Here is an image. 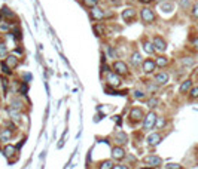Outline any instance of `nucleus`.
<instances>
[{"label": "nucleus", "instance_id": "ddd939ff", "mask_svg": "<svg viewBox=\"0 0 198 169\" xmlns=\"http://www.w3.org/2000/svg\"><path fill=\"white\" fill-rule=\"evenodd\" d=\"M6 65L9 68H15L18 65V58L17 56H14V55H9L8 58H6Z\"/></svg>", "mask_w": 198, "mask_h": 169}, {"label": "nucleus", "instance_id": "473e14b6", "mask_svg": "<svg viewBox=\"0 0 198 169\" xmlns=\"http://www.w3.org/2000/svg\"><path fill=\"white\" fill-rule=\"evenodd\" d=\"M106 49H107V54H109V56H110V58H116V54H115V51H113L110 46H107Z\"/></svg>", "mask_w": 198, "mask_h": 169}, {"label": "nucleus", "instance_id": "c9c22d12", "mask_svg": "<svg viewBox=\"0 0 198 169\" xmlns=\"http://www.w3.org/2000/svg\"><path fill=\"white\" fill-rule=\"evenodd\" d=\"M180 6H182V8H185V9H186L188 6H189V0H180Z\"/></svg>", "mask_w": 198, "mask_h": 169}, {"label": "nucleus", "instance_id": "f03ea898", "mask_svg": "<svg viewBox=\"0 0 198 169\" xmlns=\"http://www.w3.org/2000/svg\"><path fill=\"white\" fill-rule=\"evenodd\" d=\"M153 48H155V51H159V52H164L167 49V43H165L164 39H161V37H153Z\"/></svg>", "mask_w": 198, "mask_h": 169}, {"label": "nucleus", "instance_id": "1a4fd4ad", "mask_svg": "<svg viewBox=\"0 0 198 169\" xmlns=\"http://www.w3.org/2000/svg\"><path fill=\"white\" fill-rule=\"evenodd\" d=\"M141 116H143V111H141V108H133L130 111V117L133 122H139V120H141Z\"/></svg>", "mask_w": 198, "mask_h": 169}, {"label": "nucleus", "instance_id": "7ed1b4c3", "mask_svg": "<svg viewBox=\"0 0 198 169\" xmlns=\"http://www.w3.org/2000/svg\"><path fill=\"white\" fill-rule=\"evenodd\" d=\"M141 19L145 21L146 24L152 23L153 19H155V17H153V12L149 9V8H145V9H141Z\"/></svg>", "mask_w": 198, "mask_h": 169}, {"label": "nucleus", "instance_id": "f8f14e48", "mask_svg": "<svg viewBox=\"0 0 198 169\" xmlns=\"http://www.w3.org/2000/svg\"><path fill=\"white\" fill-rule=\"evenodd\" d=\"M155 82L158 84H165L167 82H168V74L167 73H159L155 76Z\"/></svg>", "mask_w": 198, "mask_h": 169}, {"label": "nucleus", "instance_id": "79ce46f5", "mask_svg": "<svg viewBox=\"0 0 198 169\" xmlns=\"http://www.w3.org/2000/svg\"><path fill=\"white\" fill-rule=\"evenodd\" d=\"M192 43H194V46H195V48H198V37H195V39L192 40Z\"/></svg>", "mask_w": 198, "mask_h": 169}, {"label": "nucleus", "instance_id": "c85d7f7f", "mask_svg": "<svg viewBox=\"0 0 198 169\" xmlns=\"http://www.w3.org/2000/svg\"><path fill=\"white\" fill-rule=\"evenodd\" d=\"M157 104H158V100H157V98H151V100L147 101V107L153 108V107H157Z\"/></svg>", "mask_w": 198, "mask_h": 169}, {"label": "nucleus", "instance_id": "72a5a7b5", "mask_svg": "<svg viewBox=\"0 0 198 169\" xmlns=\"http://www.w3.org/2000/svg\"><path fill=\"white\" fill-rule=\"evenodd\" d=\"M2 68H3V71H5L6 74H11L12 70H11L9 67H8V65H6V62H2Z\"/></svg>", "mask_w": 198, "mask_h": 169}, {"label": "nucleus", "instance_id": "58836bf2", "mask_svg": "<svg viewBox=\"0 0 198 169\" xmlns=\"http://www.w3.org/2000/svg\"><path fill=\"white\" fill-rule=\"evenodd\" d=\"M113 169H128L127 166H124V165H115L113 166Z\"/></svg>", "mask_w": 198, "mask_h": 169}, {"label": "nucleus", "instance_id": "2eb2a0df", "mask_svg": "<svg viewBox=\"0 0 198 169\" xmlns=\"http://www.w3.org/2000/svg\"><path fill=\"white\" fill-rule=\"evenodd\" d=\"M161 11L164 12V13H170V12H173L174 9V5L173 3H170V2H164V3H161Z\"/></svg>", "mask_w": 198, "mask_h": 169}, {"label": "nucleus", "instance_id": "393cba45", "mask_svg": "<svg viewBox=\"0 0 198 169\" xmlns=\"http://www.w3.org/2000/svg\"><path fill=\"white\" fill-rule=\"evenodd\" d=\"M145 51H146L147 54H153V52H155L153 43H151V42H146V43H145Z\"/></svg>", "mask_w": 198, "mask_h": 169}, {"label": "nucleus", "instance_id": "cd10ccee", "mask_svg": "<svg viewBox=\"0 0 198 169\" xmlns=\"http://www.w3.org/2000/svg\"><path fill=\"white\" fill-rule=\"evenodd\" d=\"M194 58H183V59H182V64H183V65H194Z\"/></svg>", "mask_w": 198, "mask_h": 169}, {"label": "nucleus", "instance_id": "0eeeda50", "mask_svg": "<svg viewBox=\"0 0 198 169\" xmlns=\"http://www.w3.org/2000/svg\"><path fill=\"white\" fill-rule=\"evenodd\" d=\"M112 157L115 159V160H121V159L125 157V151L122 147H115L112 150Z\"/></svg>", "mask_w": 198, "mask_h": 169}, {"label": "nucleus", "instance_id": "412c9836", "mask_svg": "<svg viewBox=\"0 0 198 169\" xmlns=\"http://www.w3.org/2000/svg\"><path fill=\"white\" fill-rule=\"evenodd\" d=\"M155 64H157L158 67H165V65L168 64V59H167L165 56H158L157 61H155Z\"/></svg>", "mask_w": 198, "mask_h": 169}, {"label": "nucleus", "instance_id": "4468645a", "mask_svg": "<svg viewBox=\"0 0 198 169\" xmlns=\"http://www.w3.org/2000/svg\"><path fill=\"white\" fill-rule=\"evenodd\" d=\"M159 141H161V135H158V134H151V135L147 136V142L151 146H158Z\"/></svg>", "mask_w": 198, "mask_h": 169}, {"label": "nucleus", "instance_id": "6e6552de", "mask_svg": "<svg viewBox=\"0 0 198 169\" xmlns=\"http://www.w3.org/2000/svg\"><path fill=\"white\" fill-rule=\"evenodd\" d=\"M107 82H109V84H112V86H119L121 84V79H119V76H118V73L115 74V73H107Z\"/></svg>", "mask_w": 198, "mask_h": 169}, {"label": "nucleus", "instance_id": "a19ab883", "mask_svg": "<svg viewBox=\"0 0 198 169\" xmlns=\"http://www.w3.org/2000/svg\"><path fill=\"white\" fill-rule=\"evenodd\" d=\"M149 90L152 92V90H157V86L155 84H149Z\"/></svg>", "mask_w": 198, "mask_h": 169}, {"label": "nucleus", "instance_id": "9b49d317", "mask_svg": "<svg viewBox=\"0 0 198 169\" xmlns=\"http://www.w3.org/2000/svg\"><path fill=\"white\" fill-rule=\"evenodd\" d=\"M134 17H136V11H134L133 8H128V9H125V11L122 12V18H124L125 21H131Z\"/></svg>", "mask_w": 198, "mask_h": 169}, {"label": "nucleus", "instance_id": "5701e85b", "mask_svg": "<svg viewBox=\"0 0 198 169\" xmlns=\"http://www.w3.org/2000/svg\"><path fill=\"white\" fill-rule=\"evenodd\" d=\"M11 105H12V108H15V110H18V111H19V110L23 108V102L19 101V100H12Z\"/></svg>", "mask_w": 198, "mask_h": 169}, {"label": "nucleus", "instance_id": "b1692460", "mask_svg": "<svg viewBox=\"0 0 198 169\" xmlns=\"http://www.w3.org/2000/svg\"><path fill=\"white\" fill-rule=\"evenodd\" d=\"M113 166H115V165L112 163V160H104V162H102V165H100V169H113Z\"/></svg>", "mask_w": 198, "mask_h": 169}, {"label": "nucleus", "instance_id": "bb28decb", "mask_svg": "<svg viewBox=\"0 0 198 169\" xmlns=\"http://www.w3.org/2000/svg\"><path fill=\"white\" fill-rule=\"evenodd\" d=\"M85 6H88V8H94V6H97V3H98V0H84Z\"/></svg>", "mask_w": 198, "mask_h": 169}, {"label": "nucleus", "instance_id": "39448f33", "mask_svg": "<svg viewBox=\"0 0 198 169\" xmlns=\"http://www.w3.org/2000/svg\"><path fill=\"white\" fill-rule=\"evenodd\" d=\"M104 17H106V13H104L103 9L97 8V6L91 8V18H94V19H103Z\"/></svg>", "mask_w": 198, "mask_h": 169}, {"label": "nucleus", "instance_id": "37998d69", "mask_svg": "<svg viewBox=\"0 0 198 169\" xmlns=\"http://www.w3.org/2000/svg\"><path fill=\"white\" fill-rule=\"evenodd\" d=\"M157 125H158V126H162V125H164V120L161 119V120H159V122H158V123H157Z\"/></svg>", "mask_w": 198, "mask_h": 169}, {"label": "nucleus", "instance_id": "c03bdc74", "mask_svg": "<svg viewBox=\"0 0 198 169\" xmlns=\"http://www.w3.org/2000/svg\"><path fill=\"white\" fill-rule=\"evenodd\" d=\"M141 3H151V2H152V0H140Z\"/></svg>", "mask_w": 198, "mask_h": 169}, {"label": "nucleus", "instance_id": "c756f323", "mask_svg": "<svg viewBox=\"0 0 198 169\" xmlns=\"http://www.w3.org/2000/svg\"><path fill=\"white\" fill-rule=\"evenodd\" d=\"M191 98H192V100L198 98V88H192V89H191Z\"/></svg>", "mask_w": 198, "mask_h": 169}, {"label": "nucleus", "instance_id": "dca6fc26", "mask_svg": "<svg viewBox=\"0 0 198 169\" xmlns=\"http://www.w3.org/2000/svg\"><path fill=\"white\" fill-rule=\"evenodd\" d=\"M15 151H17V148H15L14 146H6L5 150H3V153H5L6 157H11V156H14V154H15Z\"/></svg>", "mask_w": 198, "mask_h": 169}, {"label": "nucleus", "instance_id": "ea45409f", "mask_svg": "<svg viewBox=\"0 0 198 169\" xmlns=\"http://www.w3.org/2000/svg\"><path fill=\"white\" fill-rule=\"evenodd\" d=\"M3 13H5V15H8V17H12V12H9V9H8V8H5V9H3Z\"/></svg>", "mask_w": 198, "mask_h": 169}, {"label": "nucleus", "instance_id": "6ab92c4d", "mask_svg": "<svg viewBox=\"0 0 198 169\" xmlns=\"http://www.w3.org/2000/svg\"><path fill=\"white\" fill-rule=\"evenodd\" d=\"M131 62H133L134 65H139V64H141V55L139 54V52H134V54L131 55Z\"/></svg>", "mask_w": 198, "mask_h": 169}, {"label": "nucleus", "instance_id": "a878e982", "mask_svg": "<svg viewBox=\"0 0 198 169\" xmlns=\"http://www.w3.org/2000/svg\"><path fill=\"white\" fill-rule=\"evenodd\" d=\"M134 98L136 100H145V92L140 89H136L134 90Z\"/></svg>", "mask_w": 198, "mask_h": 169}, {"label": "nucleus", "instance_id": "f704fd0d", "mask_svg": "<svg viewBox=\"0 0 198 169\" xmlns=\"http://www.w3.org/2000/svg\"><path fill=\"white\" fill-rule=\"evenodd\" d=\"M167 169H182L180 165H176V163H170L167 165Z\"/></svg>", "mask_w": 198, "mask_h": 169}, {"label": "nucleus", "instance_id": "2f4dec72", "mask_svg": "<svg viewBox=\"0 0 198 169\" xmlns=\"http://www.w3.org/2000/svg\"><path fill=\"white\" fill-rule=\"evenodd\" d=\"M6 45H3V43H0V56H5L6 55Z\"/></svg>", "mask_w": 198, "mask_h": 169}, {"label": "nucleus", "instance_id": "e433bc0d", "mask_svg": "<svg viewBox=\"0 0 198 169\" xmlns=\"http://www.w3.org/2000/svg\"><path fill=\"white\" fill-rule=\"evenodd\" d=\"M2 83H3V89L6 92V88H8V79L6 77H2Z\"/></svg>", "mask_w": 198, "mask_h": 169}, {"label": "nucleus", "instance_id": "4c0bfd02", "mask_svg": "<svg viewBox=\"0 0 198 169\" xmlns=\"http://www.w3.org/2000/svg\"><path fill=\"white\" fill-rule=\"evenodd\" d=\"M0 28H2V30H9V28H11V24H2Z\"/></svg>", "mask_w": 198, "mask_h": 169}, {"label": "nucleus", "instance_id": "aec40b11", "mask_svg": "<svg viewBox=\"0 0 198 169\" xmlns=\"http://www.w3.org/2000/svg\"><path fill=\"white\" fill-rule=\"evenodd\" d=\"M128 141V136L125 135L124 132H119V134H116V142H119V144H125Z\"/></svg>", "mask_w": 198, "mask_h": 169}, {"label": "nucleus", "instance_id": "9d476101", "mask_svg": "<svg viewBox=\"0 0 198 169\" xmlns=\"http://www.w3.org/2000/svg\"><path fill=\"white\" fill-rule=\"evenodd\" d=\"M145 162H146L147 165H151V166H159V165H161V159H159L158 156H147V157L145 159Z\"/></svg>", "mask_w": 198, "mask_h": 169}, {"label": "nucleus", "instance_id": "7c9ffc66", "mask_svg": "<svg viewBox=\"0 0 198 169\" xmlns=\"http://www.w3.org/2000/svg\"><path fill=\"white\" fill-rule=\"evenodd\" d=\"M192 17L194 18H198V2L194 5V8H192Z\"/></svg>", "mask_w": 198, "mask_h": 169}, {"label": "nucleus", "instance_id": "f257e3e1", "mask_svg": "<svg viewBox=\"0 0 198 169\" xmlns=\"http://www.w3.org/2000/svg\"><path fill=\"white\" fill-rule=\"evenodd\" d=\"M155 125H157V114H155V113H149L146 117H145V123H143V126H145V129L146 131H149V129H152Z\"/></svg>", "mask_w": 198, "mask_h": 169}, {"label": "nucleus", "instance_id": "20e7f679", "mask_svg": "<svg viewBox=\"0 0 198 169\" xmlns=\"http://www.w3.org/2000/svg\"><path fill=\"white\" fill-rule=\"evenodd\" d=\"M113 68L116 70V73L118 74H127V71H128V67H127V64L122 61H115V64H113Z\"/></svg>", "mask_w": 198, "mask_h": 169}, {"label": "nucleus", "instance_id": "a211bd4d", "mask_svg": "<svg viewBox=\"0 0 198 169\" xmlns=\"http://www.w3.org/2000/svg\"><path fill=\"white\" fill-rule=\"evenodd\" d=\"M191 86H192V82H191V80H185V82L182 83V86H180V94L188 92V90L191 89Z\"/></svg>", "mask_w": 198, "mask_h": 169}, {"label": "nucleus", "instance_id": "4be33fe9", "mask_svg": "<svg viewBox=\"0 0 198 169\" xmlns=\"http://www.w3.org/2000/svg\"><path fill=\"white\" fill-rule=\"evenodd\" d=\"M94 31H96L97 36H103L104 34V25L103 24H96L94 25Z\"/></svg>", "mask_w": 198, "mask_h": 169}, {"label": "nucleus", "instance_id": "423d86ee", "mask_svg": "<svg viewBox=\"0 0 198 169\" xmlns=\"http://www.w3.org/2000/svg\"><path fill=\"white\" fill-rule=\"evenodd\" d=\"M155 67H157V64L152 59H145L143 61V71L145 73H152L153 70H155Z\"/></svg>", "mask_w": 198, "mask_h": 169}, {"label": "nucleus", "instance_id": "f3484780", "mask_svg": "<svg viewBox=\"0 0 198 169\" xmlns=\"http://www.w3.org/2000/svg\"><path fill=\"white\" fill-rule=\"evenodd\" d=\"M11 135H12L11 129H3L2 132H0V140L2 141H9L11 140Z\"/></svg>", "mask_w": 198, "mask_h": 169}]
</instances>
